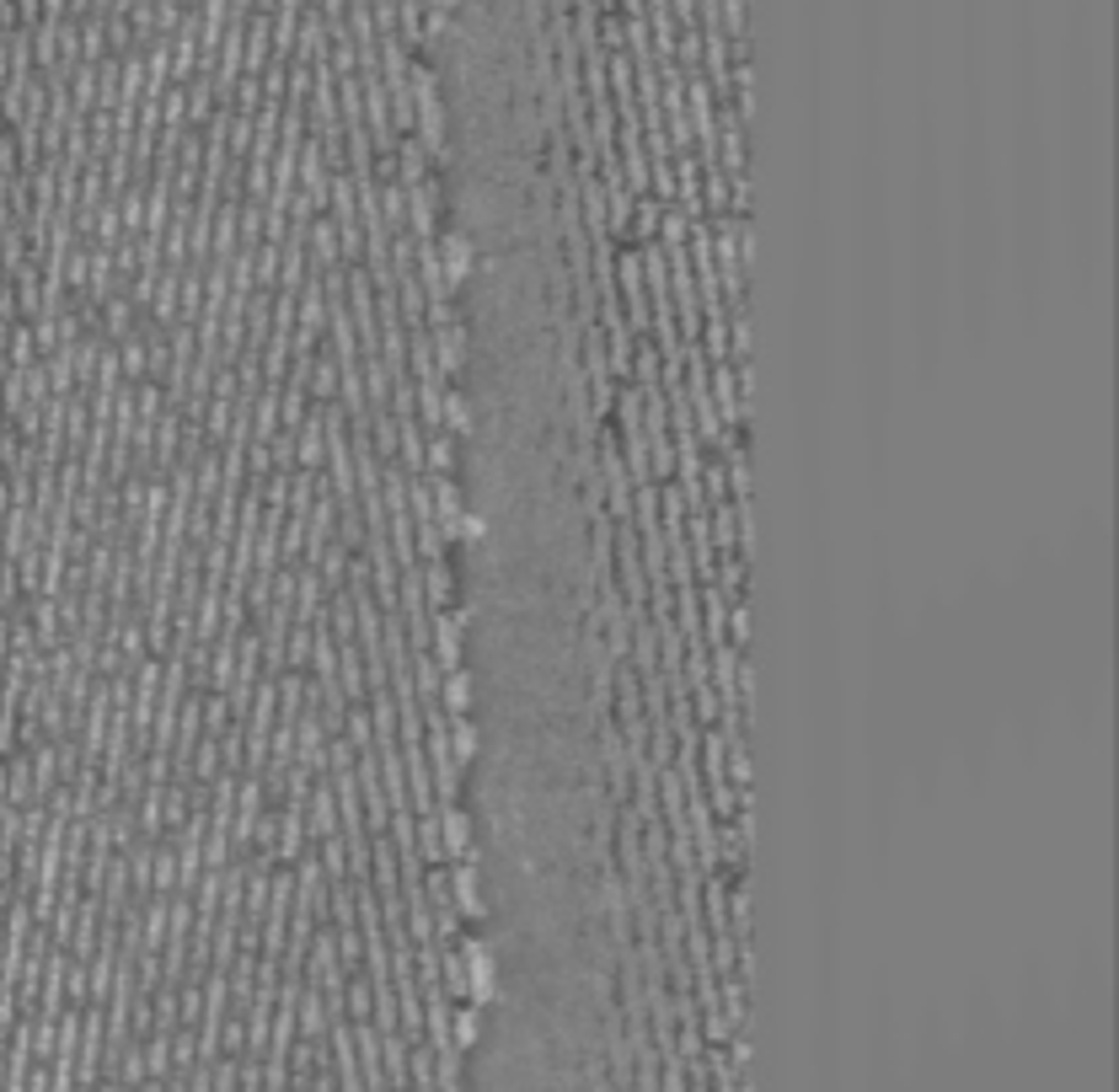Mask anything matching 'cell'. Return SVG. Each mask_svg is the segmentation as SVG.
Masks as SVG:
<instances>
[{"instance_id":"1","label":"cell","mask_w":1119,"mask_h":1092,"mask_svg":"<svg viewBox=\"0 0 1119 1092\" xmlns=\"http://www.w3.org/2000/svg\"><path fill=\"white\" fill-rule=\"evenodd\" d=\"M439 210H445V177L429 172L407 187V236L413 242H439Z\"/></svg>"},{"instance_id":"2","label":"cell","mask_w":1119,"mask_h":1092,"mask_svg":"<svg viewBox=\"0 0 1119 1092\" xmlns=\"http://www.w3.org/2000/svg\"><path fill=\"white\" fill-rule=\"evenodd\" d=\"M439 841H445V862H482L477 830L461 804H439Z\"/></svg>"},{"instance_id":"3","label":"cell","mask_w":1119,"mask_h":1092,"mask_svg":"<svg viewBox=\"0 0 1119 1092\" xmlns=\"http://www.w3.org/2000/svg\"><path fill=\"white\" fill-rule=\"evenodd\" d=\"M439 268H445V284L461 295L471 284V268H477V242H471L466 231H439Z\"/></svg>"},{"instance_id":"4","label":"cell","mask_w":1119,"mask_h":1092,"mask_svg":"<svg viewBox=\"0 0 1119 1092\" xmlns=\"http://www.w3.org/2000/svg\"><path fill=\"white\" fill-rule=\"evenodd\" d=\"M450 906L461 921H487V900H482V878L477 862H450Z\"/></svg>"},{"instance_id":"5","label":"cell","mask_w":1119,"mask_h":1092,"mask_svg":"<svg viewBox=\"0 0 1119 1092\" xmlns=\"http://www.w3.org/2000/svg\"><path fill=\"white\" fill-rule=\"evenodd\" d=\"M466 337H471L466 321H450V327H429V349H434V365H439V375H445V381H455V375L466 370Z\"/></svg>"},{"instance_id":"6","label":"cell","mask_w":1119,"mask_h":1092,"mask_svg":"<svg viewBox=\"0 0 1119 1092\" xmlns=\"http://www.w3.org/2000/svg\"><path fill=\"white\" fill-rule=\"evenodd\" d=\"M305 835H311V846L327 841V835H337V793H332L327 777L311 788V798H305Z\"/></svg>"},{"instance_id":"7","label":"cell","mask_w":1119,"mask_h":1092,"mask_svg":"<svg viewBox=\"0 0 1119 1092\" xmlns=\"http://www.w3.org/2000/svg\"><path fill=\"white\" fill-rule=\"evenodd\" d=\"M429 493H434V525H439V531H450V525L461 520V509L471 504L466 488L455 483V476H429Z\"/></svg>"},{"instance_id":"8","label":"cell","mask_w":1119,"mask_h":1092,"mask_svg":"<svg viewBox=\"0 0 1119 1092\" xmlns=\"http://www.w3.org/2000/svg\"><path fill=\"white\" fill-rule=\"evenodd\" d=\"M439 707H445L450 718H466V712L477 707V680H471L466 664H461V670H450V675H445V686H439Z\"/></svg>"},{"instance_id":"9","label":"cell","mask_w":1119,"mask_h":1092,"mask_svg":"<svg viewBox=\"0 0 1119 1092\" xmlns=\"http://www.w3.org/2000/svg\"><path fill=\"white\" fill-rule=\"evenodd\" d=\"M423 600H429V610H450V605H455L450 557H445V562H423Z\"/></svg>"},{"instance_id":"10","label":"cell","mask_w":1119,"mask_h":1092,"mask_svg":"<svg viewBox=\"0 0 1119 1092\" xmlns=\"http://www.w3.org/2000/svg\"><path fill=\"white\" fill-rule=\"evenodd\" d=\"M445 434L450 439H471L477 434V407L466 391H445Z\"/></svg>"},{"instance_id":"11","label":"cell","mask_w":1119,"mask_h":1092,"mask_svg":"<svg viewBox=\"0 0 1119 1092\" xmlns=\"http://www.w3.org/2000/svg\"><path fill=\"white\" fill-rule=\"evenodd\" d=\"M477 749H482V728L471 723V712H466V718H450V756H455V766H461V772H471Z\"/></svg>"},{"instance_id":"12","label":"cell","mask_w":1119,"mask_h":1092,"mask_svg":"<svg viewBox=\"0 0 1119 1092\" xmlns=\"http://www.w3.org/2000/svg\"><path fill=\"white\" fill-rule=\"evenodd\" d=\"M305 397L311 402H337V360L327 349H316V365H311V381H305Z\"/></svg>"},{"instance_id":"13","label":"cell","mask_w":1119,"mask_h":1092,"mask_svg":"<svg viewBox=\"0 0 1119 1092\" xmlns=\"http://www.w3.org/2000/svg\"><path fill=\"white\" fill-rule=\"evenodd\" d=\"M445 536H450V546H466V552H471V546H482L487 536H494V525H487L482 509H471V504H466V509H461V520H455Z\"/></svg>"},{"instance_id":"14","label":"cell","mask_w":1119,"mask_h":1092,"mask_svg":"<svg viewBox=\"0 0 1119 1092\" xmlns=\"http://www.w3.org/2000/svg\"><path fill=\"white\" fill-rule=\"evenodd\" d=\"M316 862H321V873H327V883L348 878V841H343V830L327 835V841H316Z\"/></svg>"},{"instance_id":"15","label":"cell","mask_w":1119,"mask_h":1092,"mask_svg":"<svg viewBox=\"0 0 1119 1092\" xmlns=\"http://www.w3.org/2000/svg\"><path fill=\"white\" fill-rule=\"evenodd\" d=\"M439 686H445V670L434 664V654H413V691L423 707L439 702Z\"/></svg>"},{"instance_id":"16","label":"cell","mask_w":1119,"mask_h":1092,"mask_svg":"<svg viewBox=\"0 0 1119 1092\" xmlns=\"http://www.w3.org/2000/svg\"><path fill=\"white\" fill-rule=\"evenodd\" d=\"M423 476H455V439L450 434H429V445H423Z\"/></svg>"},{"instance_id":"17","label":"cell","mask_w":1119,"mask_h":1092,"mask_svg":"<svg viewBox=\"0 0 1119 1092\" xmlns=\"http://www.w3.org/2000/svg\"><path fill=\"white\" fill-rule=\"evenodd\" d=\"M413 552H418V562H445V557H450V536L439 531L434 520H429V525H413Z\"/></svg>"},{"instance_id":"18","label":"cell","mask_w":1119,"mask_h":1092,"mask_svg":"<svg viewBox=\"0 0 1119 1092\" xmlns=\"http://www.w3.org/2000/svg\"><path fill=\"white\" fill-rule=\"evenodd\" d=\"M381 220H386V231H407V187L402 182H381Z\"/></svg>"},{"instance_id":"19","label":"cell","mask_w":1119,"mask_h":1092,"mask_svg":"<svg viewBox=\"0 0 1119 1092\" xmlns=\"http://www.w3.org/2000/svg\"><path fill=\"white\" fill-rule=\"evenodd\" d=\"M305 413H311V397H305V386H284L279 391V429H300Z\"/></svg>"},{"instance_id":"20","label":"cell","mask_w":1119,"mask_h":1092,"mask_svg":"<svg viewBox=\"0 0 1119 1092\" xmlns=\"http://www.w3.org/2000/svg\"><path fill=\"white\" fill-rule=\"evenodd\" d=\"M343 739L360 749V756H365V749H376V728H370V707L365 702L343 712Z\"/></svg>"},{"instance_id":"21","label":"cell","mask_w":1119,"mask_h":1092,"mask_svg":"<svg viewBox=\"0 0 1119 1092\" xmlns=\"http://www.w3.org/2000/svg\"><path fill=\"white\" fill-rule=\"evenodd\" d=\"M407 520H413V525H429V520H434L429 476H407Z\"/></svg>"},{"instance_id":"22","label":"cell","mask_w":1119,"mask_h":1092,"mask_svg":"<svg viewBox=\"0 0 1119 1092\" xmlns=\"http://www.w3.org/2000/svg\"><path fill=\"white\" fill-rule=\"evenodd\" d=\"M150 890L156 895H177V851L156 841V873H150Z\"/></svg>"},{"instance_id":"23","label":"cell","mask_w":1119,"mask_h":1092,"mask_svg":"<svg viewBox=\"0 0 1119 1092\" xmlns=\"http://www.w3.org/2000/svg\"><path fill=\"white\" fill-rule=\"evenodd\" d=\"M686 236H691V220L670 203V210L659 215V236H654V242H659V247H686Z\"/></svg>"},{"instance_id":"24","label":"cell","mask_w":1119,"mask_h":1092,"mask_svg":"<svg viewBox=\"0 0 1119 1092\" xmlns=\"http://www.w3.org/2000/svg\"><path fill=\"white\" fill-rule=\"evenodd\" d=\"M702 203H707V215H728V177L718 172V166H707V172H702Z\"/></svg>"},{"instance_id":"25","label":"cell","mask_w":1119,"mask_h":1092,"mask_svg":"<svg viewBox=\"0 0 1119 1092\" xmlns=\"http://www.w3.org/2000/svg\"><path fill=\"white\" fill-rule=\"evenodd\" d=\"M279 258H284V247H274V242H258V289H274L279 284Z\"/></svg>"},{"instance_id":"26","label":"cell","mask_w":1119,"mask_h":1092,"mask_svg":"<svg viewBox=\"0 0 1119 1092\" xmlns=\"http://www.w3.org/2000/svg\"><path fill=\"white\" fill-rule=\"evenodd\" d=\"M728 643H734L739 654H744V648H750V605H744V600H734V605H728Z\"/></svg>"},{"instance_id":"27","label":"cell","mask_w":1119,"mask_h":1092,"mask_svg":"<svg viewBox=\"0 0 1119 1092\" xmlns=\"http://www.w3.org/2000/svg\"><path fill=\"white\" fill-rule=\"evenodd\" d=\"M450 321H461V305H455V300H429V305H423V327H450Z\"/></svg>"}]
</instances>
